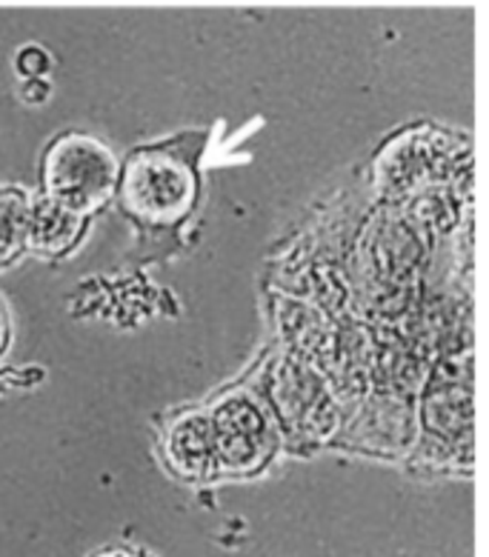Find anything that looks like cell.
<instances>
[{
  "label": "cell",
  "instance_id": "1",
  "mask_svg": "<svg viewBox=\"0 0 489 557\" xmlns=\"http://www.w3.org/2000/svg\"><path fill=\"white\" fill-rule=\"evenodd\" d=\"M121 207L146 226H175L192 212L198 198V177L190 163L167 149L132 154L118 175Z\"/></svg>",
  "mask_w": 489,
  "mask_h": 557
},
{
  "label": "cell",
  "instance_id": "2",
  "mask_svg": "<svg viewBox=\"0 0 489 557\" xmlns=\"http://www.w3.org/2000/svg\"><path fill=\"white\" fill-rule=\"evenodd\" d=\"M121 163L100 140L70 132L44 154V195L81 218L98 212L118 189Z\"/></svg>",
  "mask_w": 489,
  "mask_h": 557
},
{
  "label": "cell",
  "instance_id": "3",
  "mask_svg": "<svg viewBox=\"0 0 489 557\" xmlns=\"http://www.w3.org/2000/svg\"><path fill=\"white\" fill-rule=\"evenodd\" d=\"M218 474H253L276 449V426L258 397L230 392L207 409Z\"/></svg>",
  "mask_w": 489,
  "mask_h": 557
},
{
  "label": "cell",
  "instance_id": "4",
  "mask_svg": "<svg viewBox=\"0 0 489 557\" xmlns=\"http://www.w3.org/2000/svg\"><path fill=\"white\" fill-rule=\"evenodd\" d=\"M163 458L169 469L184 481H209L218 474L207 409L178 414L169 423L163 435Z\"/></svg>",
  "mask_w": 489,
  "mask_h": 557
},
{
  "label": "cell",
  "instance_id": "5",
  "mask_svg": "<svg viewBox=\"0 0 489 557\" xmlns=\"http://www.w3.org/2000/svg\"><path fill=\"white\" fill-rule=\"evenodd\" d=\"M84 226L86 218L61 207L58 200L40 195L32 203H26L24 246L32 252L47 255V258H61L81 240Z\"/></svg>",
  "mask_w": 489,
  "mask_h": 557
},
{
  "label": "cell",
  "instance_id": "6",
  "mask_svg": "<svg viewBox=\"0 0 489 557\" xmlns=\"http://www.w3.org/2000/svg\"><path fill=\"white\" fill-rule=\"evenodd\" d=\"M26 200L21 191H0V263L24 246Z\"/></svg>",
  "mask_w": 489,
  "mask_h": 557
},
{
  "label": "cell",
  "instance_id": "7",
  "mask_svg": "<svg viewBox=\"0 0 489 557\" xmlns=\"http://www.w3.org/2000/svg\"><path fill=\"white\" fill-rule=\"evenodd\" d=\"M49 66H52L49 52L44 47H35V44H29V47H24L15 54V70L24 81H38V77L47 75Z\"/></svg>",
  "mask_w": 489,
  "mask_h": 557
},
{
  "label": "cell",
  "instance_id": "8",
  "mask_svg": "<svg viewBox=\"0 0 489 557\" xmlns=\"http://www.w3.org/2000/svg\"><path fill=\"white\" fill-rule=\"evenodd\" d=\"M9 335H12V326H9V312H7V306H3V300H0V355H3V349L9 346Z\"/></svg>",
  "mask_w": 489,
  "mask_h": 557
},
{
  "label": "cell",
  "instance_id": "9",
  "mask_svg": "<svg viewBox=\"0 0 489 557\" xmlns=\"http://www.w3.org/2000/svg\"><path fill=\"white\" fill-rule=\"evenodd\" d=\"M95 557H140V555L132 549H103V552H98Z\"/></svg>",
  "mask_w": 489,
  "mask_h": 557
}]
</instances>
